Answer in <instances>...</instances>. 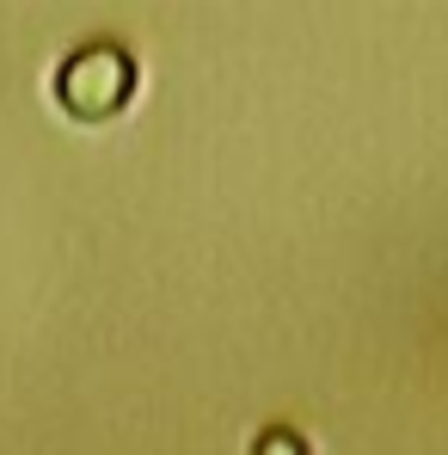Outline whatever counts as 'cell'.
Masks as SVG:
<instances>
[{
    "mask_svg": "<svg viewBox=\"0 0 448 455\" xmlns=\"http://www.w3.org/2000/svg\"><path fill=\"white\" fill-rule=\"evenodd\" d=\"M136 92V62L117 44H80L75 56L56 68V105L75 124H105L130 105Z\"/></svg>",
    "mask_w": 448,
    "mask_h": 455,
    "instance_id": "1",
    "label": "cell"
},
{
    "mask_svg": "<svg viewBox=\"0 0 448 455\" xmlns=\"http://www.w3.org/2000/svg\"><path fill=\"white\" fill-rule=\"evenodd\" d=\"M252 455H307V443H301L295 431H264V437L252 443Z\"/></svg>",
    "mask_w": 448,
    "mask_h": 455,
    "instance_id": "2",
    "label": "cell"
}]
</instances>
